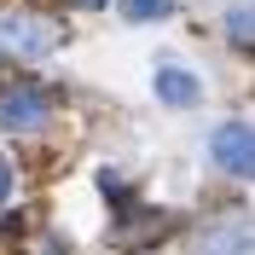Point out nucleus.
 <instances>
[{"mask_svg": "<svg viewBox=\"0 0 255 255\" xmlns=\"http://www.w3.org/2000/svg\"><path fill=\"white\" fill-rule=\"evenodd\" d=\"M191 255H255V215H244V209L215 215Z\"/></svg>", "mask_w": 255, "mask_h": 255, "instance_id": "obj_1", "label": "nucleus"}, {"mask_svg": "<svg viewBox=\"0 0 255 255\" xmlns=\"http://www.w3.org/2000/svg\"><path fill=\"white\" fill-rule=\"evenodd\" d=\"M209 157L221 162L226 174L255 180V128L250 122H221L215 133H209Z\"/></svg>", "mask_w": 255, "mask_h": 255, "instance_id": "obj_2", "label": "nucleus"}, {"mask_svg": "<svg viewBox=\"0 0 255 255\" xmlns=\"http://www.w3.org/2000/svg\"><path fill=\"white\" fill-rule=\"evenodd\" d=\"M58 35L47 17H6L0 23V58H41V52L58 47Z\"/></svg>", "mask_w": 255, "mask_h": 255, "instance_id": "obj_3", "label": "nucleus"}, {"mask_svg": "<svg viewBox=\"0 0 255 255\" xmlns=\"http://www.w3.org/2000/svg\"><path fill=\"white\" fill-rule=\"evenodd\" d=\"M52 111V99L41 93V87H12V93H0V128H41Z\"/></svg>", "mask_w": 255, "mask_h": 255, "instance_id": "obj_4", "label": "nucleus"}, {"mask_svg": "<svg viewBox=\"0 0 255 255\" xmlns=\"http://www.w3.org/2000/svg\"><path fill=\"white\" fill-rule=\"evenodd\" d=\"M157 99H162V105H191V99H197V76L162 64V70H157Z\"/></svg>", "mask_w": 255, "mask_h": 255, "instance_id": "obj_5", "label": "nucleus"}, {"mask_svg": "<svg viewBox=\"0 0 255 255\" xmlns=\"http://www.w3.org/2000/svg\"><path fill=\"white\" fill-rule=\"evenodd\" d=\"M116 6H122L128 23H151V17H168V12H174V0H116Z\"/></svg>", "mask_w": 255, "mask_h": 255, "instance_id": "obj_6", "label": "nucleus"}, {"mask_svg": "<svg viewBox=\"0 0 255 255\" xmlns=\"http://www.w3.org/2000/svg\"><path fill=\"white\" fill-rule=\"evenodd\" d=\"M226 29H232L238 47H255V6H232L226 12Z\"/></svg>", "mask_w": 255, "mask_h": 255, "instance_id": "obj_7", "label": "nucleus"}, {"mask_svg": "<svg viewBox=\"0 0 255 255\" xmlns=\"http://www.w3.org/2000/svg\"><path fill=\"white\" fill-rule=\"evenodd\" d=\"M12 191V168H6V157H0V197Z\"/></svg>", "mask_w": 255, "mask_h": 255, "instance_id": "obj_8", "label": "nucleus"}, {"mask_svg": "<svg viewBox=\"0 0 255 255\" xmlns=\"http://www.w3.org/2000/svg\"><path fill=\"white\" fill-rule=\"evenodd\" d=\"M70 6H81V12H93V6H105V0H70Z\"/></svg>", "mask_w": 255, "mask_h": 255, "instance_id": "obj_9", "label": "nucleus"}]
</instances>
